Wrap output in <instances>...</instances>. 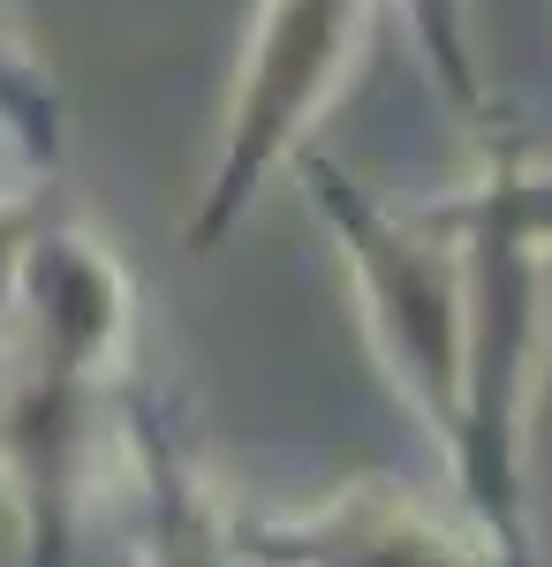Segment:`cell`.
<instances>
[{
  "instance_id": "obj_1",
  "label": "cell",
  "mask_w": 552,
  "mask_h": 567,
  "mask_svg": "<svg viewBox=\"0 0 552 567\" xmlns=\"http://www.w3.org/2000/svg\"><path fill=\"white\" fill-rule=\"evenodd\" d=\"M129 333V272L76 219H45L0 310V492L31 567L76 560L99 386Z\"/></svg>"
},
{
  "instance_id": "obj_2",
  "label": "cell",
  "mask_w": 552,
  "mask_h": 567,
  "mask_svg": "<svg viewBox=\"0 0 552 567\" xmlns=\"http://www.w3.org/2000/svg\"><path fill=\"white\" fill-rule=\"evenodd\" d=\"M462 243L469 341H462V424L447 470L462 492V529L500 567H530V515H522V446H530V386H538V303L545 258L508 219L492 175H477L439 205Z\"/></svg>"
},
{
  "instance_id": "obj_3",
  "label": "cell",
  "mask_w": 552,
  "mask_h": 567,
  "mask_svg": "<svg viewBox=\"0 0 552 567\" xmlns=\"http://www.w3.org/2000/svg\"><path fill=\"white\" fill-rule=\"evenodd\" d=\"M296 167L340 243V265H348V288H356L386 386L447 454L454 424H462V341H469V288L454 227H447V213H393L379 189H364L326 152H303Z\"/></svg>"
},
{
  "instance_id": "obj_4",
  "label": "cell",
  "mask_w": 552,
  "mask_h": 567,
  "mask_svg": "<svg viewBox=\"0 0 552 567\" xmlns=\"http://www.w3.org/2000/svg\"><path fill=\"white\" fill-rule=\"evenodd\" d=\"M371 16L379 0H257L243 61H235V91L219 114L213 175H205L197 213L182 219L190 250H213L251 213L257 189L303 159V136L340 99L356 53L371 39Z\"/></svg>"
},
{
  "instance_id": "obj_5",
  "label": "cell",
  "mask_w": 552,
  "mask_h": 567,
  "mask_svg": "<svg viewBox=\"0 0 552 567\" xmlns=\"http://www.w3.org/2000/svg\"><path fill=\"white\" fill-rule=\"evenodd\" d=\"M235 553L251 567H500L469 529L439 523L386 477H356L288 515H251L235 523Z\"/></svg>"
},
{
  "instance_id": "obj_6",
  "label": "cell",
  "mask_w": 552,
  "mask_h": 567,
  "mask_svg": "<svg viewBox=\"0 0 552 567\" xmlns=\"http://www.w3.org/2000/svg\"><path fill=\"white\" fill-rule=\"evenodd\" d=\"M129 454H136V567H243L235 515H219L213 484L190 462L160 393L129 401Z\"/></svg>"
},
{
  "instance_id": "obj_7",
  "label": "cell",
  "mask_w": 552,
  "mask_h": 567,
  "mask_svg": "<svg viewBox=\"0 0 552 567\" xmlns=\"http://www.w3.org/2000/svg\"><path fill=\"white\" fill-rule=\"evenodd\" d=\"M401 8H409V31L425 45L431 76L477 122L484 114V61H477V39H469V0H401Z\"/></svg>"
},
{
  "instance_id": "obj_8",
  "label": "cell",
  "mask_w": 552,
  "mask_h": 567,
  "mask_svg": "<svg viewBox=\"0 0 552 567\" xmlns=\"http://www.w3.org/2000/svg\"><path fill=\"white\" fill-rule=\"evenodd\" d=\"M45 197H0V310H8V296H16V272H23V250L39 243V227H45Z\"/></svg>"
},
{
  "instance_id": "obj_9",
  "label": "cell",
  "mask_w": 552,
  "mask_h": 567,
  "mask_svg": "<svg viewBox=\"0 0 552 567\" xmlns=\"http://www.w3.org/2000/svg\"><path fill=\"white\" fill-rule=\"evenodd\" d=\"M243 567H251V560H243Z\"/></svg>"
},
{
  "instance_id": "obj_10",
  "label": "cell",
  "mask_w": 552,
  "mask_h": 567,
  "mask_svg": "<svg viewBox=\"0 0 552 567\" xmlns=\"http://www.w3.org/2000/svg\"><path fill=\"white\" fill-rule=\"evenodd\" d=\"M545 272H552V265H545Z\"/></svg>"
}]
</instances>
